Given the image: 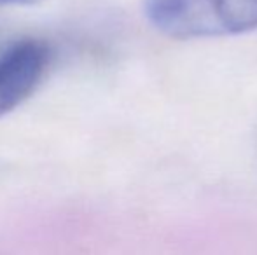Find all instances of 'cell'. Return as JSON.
Instances as JSON below:
<instances>
[{
  "label": "cell",
  "instance_id": "cell-1",
  "mask_svg": "<svg viewBox=\"0 0 257 255\" xmlns=\"http://www.w3.org/2000/svg\"><path fill=\"white\" fill-rule=\"evenodd\" d=\"M146 16L172 39H205L257 28V0H146Z\"/></svg>",
  "mask_w": 257,
  "mask_h": 255
},
{
  "label": "cell",
  "instance_id": "cell-2",
  "mask_svg": "<svg viewBox=\"0 0 257 255\" xmlns=\"http://www.w3.org/2000/svg\"><path fill=\"white\" fill-rule=\"evenodd\" d=\"M49 60V46L35 39L16 42L0 55V117L35 91Z\"/></svg>",
  "mask_w": 257,
  "mask_h": 255
},
{
  "label": "cell",
  "instance_id": "cell-3",
  "mask_svg": "<svg viewBox=\"0 0 257 255\" xmlns=\"http://www.w3.org/2000/svg\"><path fill=\"white\" fill-rule=\"evenodd\" d=\"M44 0H0V6H37Z\"/></svg>",
  "mask_w": 257,
  "mask_h": 255
}]
</instances>
